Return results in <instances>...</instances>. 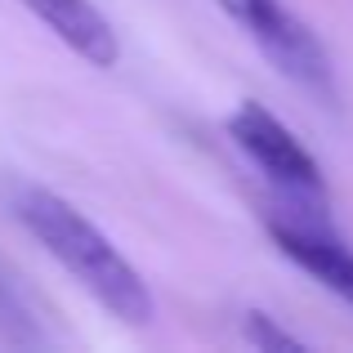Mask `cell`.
<instances>
[{
    "instance_id": "obj_2",
    "label": "cell",
    "mask_w": 353,
    "mask_h": 353,
    "mask_svg": "<svg viewBox=\"0 0 353 353\" xmlns=\"http://www.w3.org/2000/svg\"><path fill=\"white\" fill-rule=\"evenodd\" d=\"M241 32L255 41V50L282 72L291 85L313 94L318 103L336 108V68H331L327 45L313 36V27L295 14L286 0H215Z\"/></svg>"
},
{
    "instance_id": "obj_3",
    "label": "cell",
    "mask_w": 353,
    "mask_h": 353,
    "mask_svg": "<svg viewBox=\"0 0 353 353\" xmlns=\"http://www.w3.org/2000/svg\"><path fill=\"white\" fill-rule=\"evenodd\" d=\"M228 139L291 201H300V206L304 201H327V174H322V165L313 161V152L264 103H250V99L237 103V112L228 117Z\"/></svg>"
},
{
    "instance_id": "obj_6",
    "label": "cell",
    "mask_w": 353,
    "mask_h": 353,
    "mask_svg": "<svg viewBox=\"0 0 353 353\" xmlns=\"http://www.w3.org/2000/svg\"><path fill=\"white\" fill-rule=\"evenodd\" d=\"M0 331H5V340H14V345H45L41 313H36L27 286L18 282V273L5 259H0Z\"/></svg>"
},
{
    "instance_id": "obj_7",
    "label": "cell",
    "mask_w": 353,
    "mask_h": 353,
    "mask_svg": "<svg viewBox=\"0 0 353 353\" xmlns=\"http://www.w3.org/2000/svg\"><path fill=\"white\" fill-rule=\"evenodd\" d=\"M241 331H246V340H250L255 349H300V345H304V340H295L291 331H277L273 318H268V313H259V309L246 313Z\"/></svg>"
},
{
    "instance_id": "obj_5",
    "label": "cell",
    "mask_w": 353,
    "mask_h": 353,
    "mask_svg": "<svg viewBox=\"0 0 353 353\" xmlns=\"http://www.w3.org/2000/svg\"><path fill=\"white\" fill-rule=\"evenodd\" d=\"M36 23H45V32L59 45H68L77 59H85L90 68H117L121 63V41L117 27L108 23V14L94 0H18Z\"/></svg>"
},
{
    "instance_id": "obj_1",
    "label": "cell",
    "mask_w": 353,
    "mask_h": 353,
    "mask_svg": "<svg viewBox=\"0 0 353 353\" xmlns=\"http://www.w3.org/2000/svg\"><path fill=\"white\" fill-rule=\"evenodd\" d=\"M9 210L50 250L54 264L77 277L81 291L94 295L112 318H121L125 327H148L152 322L157 304L148 282L90 215H81L72 201H63L59 192L41 188V183H9Z\"/></svg>"
},
{
    "instance_id": "obj_4",
    "label": "cell",
    "mask_w": 353,
    "mask_h": 353,
    "mask_svg": "<svg viewBox=\"0 0 353 353\" xmlns=\"http://www.w3.org/2000/svg\"><path fill=\"white\" fill-rule=\"evenodd\" d=\"M268 237H273V246L282 250L295 268H304L318 286H327L331 295H340L345 304H353V250L331 233V228L304 224V219H295V215H273L268 219Z\"/></svg>"
}]
</instances>
